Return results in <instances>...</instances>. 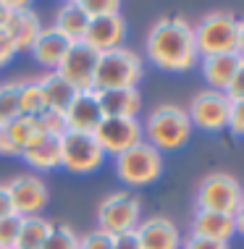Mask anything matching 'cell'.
I'll return each instance as SVG.
<instances>
[{"instance_id": "cell-1", "label": "cell", "mask_w": 244, "mask_h": 249, "mask_svg": "<svg viewBox=\"0 0 244 249\" xmlns=\"http://www.w3.org/2000/svg\"><path fill=\"white\" fill-rule=\"evenodd\" d=\"M147 58L163 71H189L200 60L194 26L181 16H163L147 35Z\"/></svg>"}, {"instance_id": "cell-2", "label": "cell", "mask_w": 244, "mask_h": 249, "mask_svg": "<svg viewBox=\"0 0 244 249\" xmlns=\"http://www.w3.org/2000/svg\"><path fill=\"white\" fill-rule=\"evenodd\" d=\"M147 137V144H152L158 152H173L184 147L192 137V121L187 110L179 105H158L147 116V124L142 126Z\"/></svg>"}, {"instance_id": "cell-3", "label": "cell", "mask_w": 244, "mask_h": 249, "mask_svg": "<svg viewBox=\"0 0 244 249\" xmlns=\"http://www.w3.org/2000/svg\"><path fill=\"white\" fill-rule=\"evenodd\" d=\"M139 79H142V58L126 48H116V50L100 53L92 89L94 92L137 89Z\"/></svg>"}, {"instance_id": "cell-4", "label": "cell", "mask_w": 244, "mask_h": 249, "mask_svg": "<svg viewBox=\"0 0 244 249\" xmlns=\"http://www.w3.org/2000/svg\"><path fill=\"white\" fill-rule=\"evenodd\" d=\"M163 173V155L152 144L139 142L137 147L121 152L116 158V176L126 186H147L155 184Z\"/></svg>"}, {"instance_id": "cell-5", "label": "cell", "mask_w": 244, "mask_h": 249, "mask_svg": "<svg viewBox=\"0 0 244 249\" xmlns=\"http://www.w3.org/2000/svg\"><path fill=\"white\" fill-rule=\"evenodd\" d=\"M142 220V202L131 192H113L97 205V228L111 236L137 231Z\"/></svg>"}, {"instance_id": "cell-6", "label": "cell", "mask_w": 244, "mask_h": 249, "mask_svg": "<svg viewBox=\"0 0 244 249\" xmlns=\"http://www.w3.org/2000/svg\"><path fill=\"white\" fill-rule=\"evenodd\" d=\"M194 45H197L200 58L236 53V18L231 13H221V11L207 13L194 26Z\"/></svg>"}, {"instance_id": "cell-7", "label": "cell", "mask_w": 244, "mask_h": 249, "mask_svg": "<svg viewBox=\"0 0 244 249\" xmlns=\"http://www.w3.org/2000/svg\"><path fill=\"white\" fill-rule=\"evenodd\" d=\"M244 194L242 186L231 173L215 171L202 178L197 189V210H213V213H226L234 215V210L242 205Z\"/></svg>"}, {"instance_id": "cell-8", "label": "cell", "mask_w": 244, "mask_h": 249, "mask_svg": "<svg viewBox=\"0 0 244 249\" xmlns=\"http://www.w3.org/2000/svg\"><path fill=\"white\" fill-rule=\"evenodd\" d=\"M105 152L92 134L66 131L60 137V168L69 173H92L103 165Z\"/></svg>"}, {"instance_id": "cell-9", "label": "cell", "mask_w": 244, "mask_h": 249, "mask_svg": "<svg viewBox=\"0 0 244 249\" xmlns=\"http://www.w3.org/2000/svg\"><path fill=\"white\" fill-rule=\"evenodd\" d=\"M92 137L97 139L100 150L105 155H113V158L145 142L142 139L145 131H142V124L137 118H103Z\"/></svg>"}, {"instance_id": "cell-10", "label": "cell", "mask_w": 244, "mask_h": 249, "mask_svg": "<svg viewBox=\"0 0 244 249\" xmlns=\"http://www.w3.org/2000/svg\"><path fill=\"white\" fill-rule=\"evenodd\" d=\"M228 113H231V100L226 97V92L205 89L194 95L187 116L192 121V126H200L205 131H221L228 126Z\"/></svg>"}, {"instance_id": "cell-11", "label": "cell", "mask_w": 244, "mask_h": 249, "mask_svg": "<svg viewBox=\"0 0 244 249\" xmlns=\"http://www.w3.org/2000/svg\"><path fill=\"white\" fill-rule=\"evenodd\" d=\"M100 53H94L87 42H74L66 58L60 60L58 73L69 82L76 92H90L94 82V69H97Z\"/></svg>"}, {"instance_id": "cell-12", "label": "cell", "mask_w": 244, "mask_h": 249, "mask_svg": "<svg viewBox=\"0 0 244 249\" xmlns=\"http://www.w3.org/2000/svg\"><path fill=\"white\" fill-rule=\"evenodd\" d=\"M11 199H13V210H16L19 218H29V215H39L42 207L47 205V184L35 173H21V176L11 178L8 184Z\"/></svg>"}, {"instance_id": "cell-13", "label": "cell", "mask_w": 244, "mask_h": 249, "mask_svg": "<svg viewBox=\"0 0 244 249\" xmlns=\"http://www.w3.org/2000/svg\"><path fill=\"white\" fill-rule=\"evenodd\" d=\"M0 5L11 13V35H8V39H11L13 50L16 53H32L39 32H42L39 16L26 3H8V0H3Z\"/></svg>"}, {"instance_id": "cell-14", "label": "cell", "mask_w": 244, "mask_h": 249, "mask_svg": "<svg viewBox=\"0 0 244 249\" xmlns=\"http://www.w3.org/2000/svg\"><path fill=\"white\" fill-rule=\"evenodd\" d=\"M137 239L142 249H181V233L173 220L152 215L147 220H139L137 226Z\"/></svg>"}, {"instance_id": "cell-15", "label": "cell", "mask_w": 244, "mask_h": 249, "mask_svg": "<svg viewBox=\"0 0 244 249\" xmlns=\"http://www.w3.org/2000/svg\"><path fill=\"white\" fill-rule=\"evenodd\" d=\"M66 131H79V134H94V129L103 121V110L97 103V92H79L76 100L69 105V110L63 113Z\"/></svg>"}, {"instance_id": "cell-16", "label": "cell", "mask_w": 244, "mask_h": 249, "mask_svg": "<svg viewBox=\"0 0 244 249\" xmlns=\"http://www.w3.org/2000/svg\"><path fill=\"white\" fill-rule=\"evenodd\" d=\"M126 37V21L124 16H105V18H92L87 26V35L81 42H87L94 53H108L124 45Z\"/></svg>"}, {"instance_id": "cell-17", "label": "cell", "mask_w": 244, "mask_h": 249, "mask_svg": "<svg viewBox=\"0 0 244 249\" xmlns=\"http://www.w3.org/2000/svg\"><path fill=\"white\" fill-rule=\"evenodd\" d=\"M69 48H71V42L60 35L58 29H53V26H42V32H39V37L35 42V48H32V58H35L42 69L58 71L60 60L66 58Z\"/></svg>"}, {"instance_id": "cell-18", "label": "cell", "mask_w": 244, "mask_h": 249, "mask_svg": "<svg viewBox=\"0 0 244 249\" xmlns=\"http://www.w3.org/2000/svg\"><path fill=\"white\" fill-rule=\"evenodd\" d=\"M236 233L234 228V218L226 213H213V210H197L192 220V236H202V239H213V241H223L228 244L231 236Z\"/></svg>"}, {"instance_id": "cell-19", "label": "cell", "mask_w": 244, "mask_h": 249, "mask_svg": "<svg viewBox=\"0 0 244 249\" xmlns=\"http://www.w3.org/2000/svg\"><path fill=\"white\" fill-rule=\"evenodd\" d=\"M97 103L103 118H137L142 97L139 89H105L97 92Z\"/></svg>"}, {"instance_id": "cell-20", "label": "cell", "mask_w": 244, "mask_h": 249, "mask_svg": "<svg viewBox=\"0 0 244 249\" xmlns=\"http://www.w3.org/2000/svg\"><path fill=\"white\" fill-rule=\"evenodd\" d=\"M21 160L29 163L35 171H53L60 168V137H47L37 134L32 144L21 152Z\"/></svg>"}, {"instance_id": "cell-21", "label": "cell", "mask_w": 244, "mask_h": 249, "mask_svg": "<svg viewBox=\"0 0 244 249\" xmlns=\"http://www.w3.org/2000/svg\"><path fill=\"white\" fill-rule=\"evenodd\" d=\"M87 26H90V18H87L84 8H81V0H69L56 11V18H53V29H58L69 42H81L87 35Z\"/></svg>"}, {"instance_id": "cell-22", "label": "cell", "mask_w": 244, "mask_h": 249, "mask_svg": "<svg viewBox=\"0 0 244 249\" xmlns=\"http://www.w3.org/2000/svg\"><path fill=\"white\" fill-rule=\"evenodd\" d=\"M242 58L236 53H223V55H207L202 58V76L210 84V89L226 92L228 82L234 79L236 69H239Z\"/></svg>"}, {"instance_id": "cell-23", "label": "cell", "mask_w": 244, "mask_h": 249, "mask_svg": "<svg viewBox=\"0 0 244 249\" xmlns=\"http://www.w3.org/2000/svg\"><path fill=\"white\" fill-rule=\"evenodd\" d=\"M39 84H42V92H45V103H47V110L53 113H60L63 116L69 110V105L76 100L79 92L60 76L58 71H47L45 76H37Z\"/></svg>"}, {"instance_id": "cell-24", "label": "cell", "mask_w": 244, "mask_h": 249, "mask_svg": "<svg viewBox=\"0 0 244 249\" xmlns=\"http://www.w3.org/2000/svg\"><path fill=\"white\" fill-rule=\"evenodd\" d=\"M19 107H21V116L29 118H39L47 110L39 79H19Z\"/></svg>"}, {"instance_id": "cell-25", "label": "cell", "mask_w": 244, "mask_h": 249, "mask_svg": "<svg viewBox=\"0 0 244 249\" xmlns=\"http://www.w3.org/2000/svg\"><path fill=\"white\" fill-rule=\"evenodd\" d=\"M47 233H50V220H45L42 215H29V218H21L16 249H42Z\"/></svg>"}, {"instance_id": "cell-26", "label": "cell", "mask_w": 244, "mask_h": 249, "mask_svg": "<svg viewBox=\"0 0 244 249\" xmlns=\"http://www.w3.org/2000/svg\"><path fill=\"white\" fill-rule=\"evenodd\" d=\"M5 129H8L13 144H16L19 150V158H21V152L26 150V147L32 144V139L37 137V121L29 118V116H19L16 121H11V124H5Z\"/></svg>"}, {"instance_id": "cell-27", "label": "cell", "mask_w": 244, "mask_h": 249, "mask_svg": "<svg viewBox=\"0 0 244 249\" xmlns=\"http://www.w3.org/2000/svg\"><path fill=\"white\" fill-rule=\"evenodd\" d=\"M21 116V107H19V79L8 84H0V126L11 124Z\"/></svg>"}, {"instance_id": "cell-28", "label": "cell", "mask_w": 244, "mask_h": 249, "mask_svg": "<svg viewBox=\"0 0 244 249\" xmlns=\"http://www.w3.org/2000/svg\"><path fill=\"white\" fill-rule=\"evenodd\" d=\"M42 249H79V233L69 223H50Z\"/></svg>"}, {"instance_id": "cell-29", "label": "cell", "mask_w": 244, "mask_h": 249, "mask_svg": "<svg viewBox=\"0 0 244 249\" xmlns=\"http://www.w3.org/2000/svg\"><path fill=\"white\" fill-rule=\"evenodd\" d=\"M81 8H84L87 18H105V16H118L121 5L118 0H81Z\"/></svg>"}, {"instance_id": "cell-30", "label": "cell", "mask_w": 244, "mask_h": 249, "mask_svg": "<svg viewBox=\"0 0 244 249\" xmlns=\"http://www.w3.org/2000/svg\"><path fill=\"white\" fill-rule=\"evenodd\" d=\"M37 121V131L39 134H47V137H63L66 134V121L60 113H53V110H45Z\"/></svg>"}, {"instance_id": "cell-31", "label": "cell", "mask_w": 244, "mask_h": 249, "mask_svg": "<svg viewBox=\"0 0 244 249\" xmlns=\"http://www.w3.org/2000/svg\"><path fill=\"white\" fill-rule=\"evenodd\" d=\"M19 226H21V218H19V215L0 220V249H16Z\"/></svg>"}, {"instance_id": "cell-32", "label": "cell", "mask_w": 244, "mask_h": 249, "mask_svg": "<svg viewBox=\"0 0 244 249\" xmlns=\"http://www.w3.org/2000/svg\"><path fill=\"white\" fill-rule=\"evenodd\" d=\"M79 249H113V236L94 228V231L79 236Z\"/></svg>"}, {"instance_id": "cell-33", "label": "cell", "mask_w": 244, "mask_h": 249, "mask_svg": "<svg viewBox=\"0 0 244 249\" xmlns=\"http://www.w3.org/2000/svg\"><path fill=\"white\" fill-rule=\"evenodd\" d=\"M228 129L236 137H244V100H234L231 113H228Z\"/></svg>"}, {"instance_id": "cell-34", "label": "cell", "mask_w": 244, "mask_h": 249, "mask_svg": "<svg viewBox=\"0 0 244 249\" xmlns=\"http://www.w3.org/2000/svg\"><path fill=\"white\" fill-rule=\"evenodd\" d=\"M226 97L231 100V103H234V100H244V58H242L236 73H234V79L226 87Z\"/></svg>"}, {"instance_id": "cell-35", "label": "cell", "mask_w": 244, "mask_h": 249, "mask_svg": "<svg viewBox=\"0 0 244 249\" xmlns=\"http://www.w3.org/2000/svg\"><path fill=\"white\" fill-rule=\"evenodd\" d=\"M181 249H228V244L213 239H202V236H189L181 241Z\"/></svg>"}, {"instance_id": "cell-36", "label": "cell", "mask_w": 244, "mask_h": 249, "mask_svg": "<svg viewBox=\"0 0 244 249\" xmlns=\"http://www.w3.org/2000/svg\"><path fill=\"white\" fill-rule=\"evenodd\" d=\"M16 210H13V199H11V192L5 184H0V220L5 218H13Z\"/></svg>"}, {"instance_id": "cell-37", "label": "cell", "mask_w": 244, "mask_h": 249, "mask_svg": "<svg viewBox=\"0 0 244 249\" xmlns=\"http://www.w3.org/2000/svg\"><path fill=\"white\" fill-rule=\"evenodd\" d=\"M113 249H142V247H139L137 233L129 231V233H118V236H113Z\"/></svg>"}, {"instance_id": "cell-38", "label": "cell", "mask_w": 244, "mask_h": 249, "mask_svg": "<svg viewBox=\"0 0 244 249\" xmlns=\"http://www.w3.org/2000/svg\"><path fill=\"white\" fill-rule=\"evenodd\" d=\"M0 155H5V158H19V150L16 144H13L11 134L5 126H0Z\"/></svg>"}, {"instance_id": "cell-39", "label": "cell", "mask_w": 244, "mask_h": 249, "mask_svg": "<svg viewBox=\"0 0 244 249\" xmlns=\"http://www.w3.org/2000/svg\"><path fill=\"white\" fill-rule=\"evenodd\" d=\"M8 35H11V13L0 5V42H11Z\"/></svg>"}, {"instance_id": "cell-40", "label": "cell", "mask_w": 244, "mask_h": 249, "mask_svg": "<svg viewBox=\"0 0 244 249\" xmlns=\"http://www.w3.org/2000/svg\"><path fill=\"white\" fill-rule=\"evenodd\" d=\"M13 55H16L13 45L11 42H0V69H3V66H8L11 60H13Z\"/></svg>"}, {"instance_id": "cell-41", "label": "cell", "mask_w": 244, "mask_h": 249, "mask_svg": "<svg viewBox=\"0 0 244 249\" xmlns=\"http://www.w3.org/2000/svg\"><path fill=\"white\" fill-rule=\"evenodd\" d=\"M231 218H234V228H236V233H242V236H244V199H242V205L234 210Z\"/></svg>"}, {"instance_id": "cell-42", "label": "cell", "mask_w": 244, "mask_h": 249, "mask_svg": "<svg viewBox=\"0 0 244 249\" xmlns=\"http://www.w3.org/2000/svg\"><path fill=\"white\" fill-rule=\"evenodd\" d=\"M236 55L244 58V18L236 21Z\"/></svg>"}]
</instances>
